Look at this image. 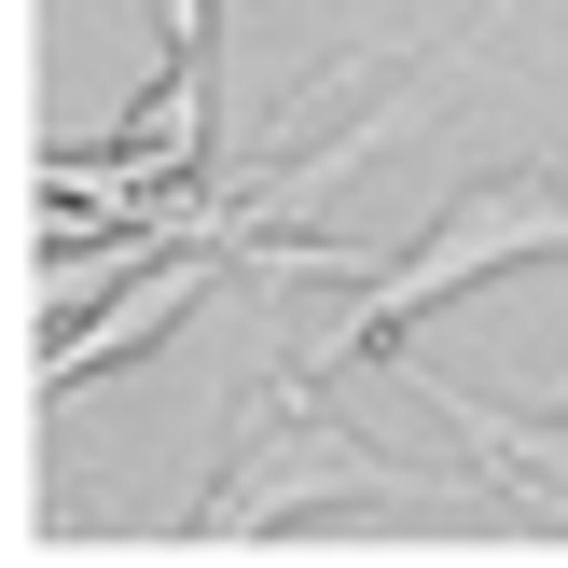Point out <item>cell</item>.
Listing matches in <instances>:
<instances>
[{
  "mask_svg": "<svg viewBox=\"0 0 568 568\" xmlns=\"http://www.w3.org/2000/svg\"><path fill=\"white\" fill-rule=\"evenodd\" d=\"M555 250H568V181H541V166H514V181H471L458 209L430 222V250H388L375 277H347V320H333L320 347L292 361V388H320L333 361H361V347H403L430 305L486 292L499 264H555Z\"/></svg>",
  "mask_w": 568,
  "mask_h": 568,
  "instance_id": "obj_1",
  "label": "cell"
},
{
  "mask_svg": "<svg viewBox=\"0 0 568 568\" xmlns=\"http://www.w3.org/2000/svg\"><path fill=\"white\" fill-rule=\"evenodd\" d=\"M166 14V83L111 125V153H42L28 194L42 209H83V222H125L153 194H209V42H222V0H153Z\"/></svg>",
  "mask_w": 568,
  "mask_h": 568,
  "instance_id": "obj_2",
  "label": "cell"
},
{
  "mask_svg": "<svg viewBox=\"0 0 568 568\" xmlns=\"http://www.w3.org/2000/svg\"><path fill=\"white\" fill-rule=\"evenodd\" d=\"M347 499H361V514H403L416 471L375 458V444H347L292 375H277L264 416H250V444L222 458V499L194 514V541H264V527H292V514H347Z\"/></svg>",
  "mask_w": 568,
  "mask_h": 568,
  "instance_id": "obj_3",
  "label": "cell"
},
{
  "mask_svg": "<svg viewBox=\"0 0 568 568\" xmlns=\"http://www.w3.org/2000/svg\"><path fill=\"white\" fill-rule=\"evenodd\" d=\"M388 375H403L416 403H430L444 430L471 444V458H486V486L514 499L527 527H555V541H568V416H514V403H486V388H458V375H444L430 347H403Z\"/></svg>",
  "mask_w": 568,
  "mask_h": 568,
  "instance_id": "obj_4",
  "label": "cell"
},
{
  "mask_svg": "<svg viewBox=\"0 0 568 568\" xmlns=\"http://www.w3.org/2000/svg\"><path fill=\"white\" fill-rule=\"evenodd\" d=\"M222 277H250V250H222V236H166L153 277H125V292H111L83 333H55V347H42V403H70V388H98L111 361H139L166 320H181V305H209Z\"/></svg>",
  "mask_w": 568,
  "mask_h": 568,
  "instance_id": "obj_5",
  "label": "cell"
}]
</instances>
